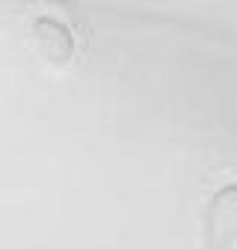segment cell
Segmentation results:
<instances>
[{"instance_id": "obj_1", "label": "cell", "mask_w": 237, "mask_h": 249, "mask_svg": "<svg viewBox=\"0 0 237 249\" xmlns=\"http://www.w3.org/2000/svg\"><path fill=\"white\" fill-rule=\"evenodd\" d=\"M237 237V190L225 184L217 190L202 213V240L204 249H228Z\"/></svg>"}, {"instance_id": "obj_2", "label": "cell", "mask_w": 237, "mask_h": 249, "mask_svg": "<svg viewBox=\"0 0 237 249\" xmlns=\"http://www.w3.org/2000/svg\"><path fill=\"white\" fill-rule=\"evenodd\" d=\"M30 36H33V45H36L39 56L45 62H51V66H66V62L74 59V36L59 18H53V15L33 18Z\"/></svg>"}]
</instances>
